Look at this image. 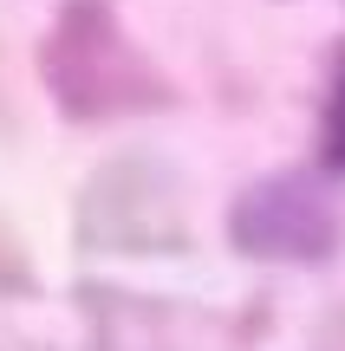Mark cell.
Returning a JSON list of instances; mask_svg holds the SVG:
<instances>
[{
    "mask_svg": "<svg viewBox=\"0 0 345 351\" xmlns=\"http://www.w3.org/2000/svg\"><path fill=\"white\" fill-rule=\"evenodd\" d=\"M39 85L65 124H124L176 111V78L124 33L104 0H65L39 39Z\"/></svg>",
    "mask_w": 345,
    "mask_h": 351,
    "instance_id": "cell-1",
    "label": "cell"
},
{
    "mask_svg": "<svg viewBox=\"0 0 345 351\" xmlns=\"http://www.w3.org/2000/svg\"><path fill=\"white\" fill-rule=\"evenodd\" d=\"M72 241H78V254H117V261L189 254L195 228H189L182 176L169 163H156L150 150L104 156L72 202Z\"/></svg>",
    "mask_w": 345,
    "mask_h": 351,
    "instance_id": "cell-2",
    "label": "cell"
},
{
    "mask_svg": "<svg viewBox=\"0 0 345 351\" xmlns=\"http://www.w3.org/2000/svg\"><path fill=\"white\" fill-rule=\"evenodd\" d=\"M345 221L313 169L254 176L228 202V247L254 267H333Z\"/></svg>",
    "mask_w": 345,
    "mask_h": 351,
    "instance_id": "cell-3",
    "label": "cell"
},
{
    "mask_svg": "<svg viewBox=\"0 0 345 351\" xmlns=\"http://www.w3.org/2000/svg\"><path fill=\"white\" fill-rule=\"evenodd\" d=\"M313 163L326 176H345V46L333 52L326 72V98H320V137H313Z\"/></svg>",
    "mask_w": 345,
    "mask_h": 351,
    "instance_id": "cell-4",
    "label": "cell"
},
{
    "mask_svg": "<svg viewBox=\"0 0 345 351\" xmlns=\"http://www.w3.org/2000/svg\"><path fill=\"white\" fill-rule=\"evenodd\" d=\"M0 293H7V300H33L39 293V274H33V261H26V241L13 234L7 221H0Z\"/></svg>",
    "mask_w": 345,
    "mask_h": 351,
    "instance_id": "cell-5",
    "label": "cell"
},
{
    "mask_svg": "<svg viewBox=\"0 0 345 351\" xmlns=\"http://www.w3.org/2000/svg\"><path fill=\"white\" fill-rule=\"evenodd\" d=\"M313 351H345V306H333V313L313 326Z\"/></svg>",
    "mask_w": 345,
    "mask_h": 351,
    "instance_id": "cell-6",
    "label": "cell"
}]
</instances>
